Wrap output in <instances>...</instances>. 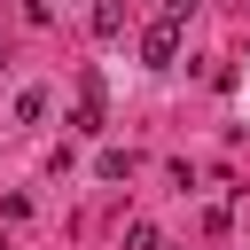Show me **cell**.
<instances>
[{"instance_id": "6", "label": "cell", "mask_w": 250, "mask_h": 250, "mask_svg": "<svg viewBox=\"0 0 250 250\" xmlns=\"http://www.w3.org/2000/svg\"><path fill=\"white\" fill-rule=\"evenodd\" d=\"M156 250H164V242H156Z\"/></svg>"}, {"instance_id": "2", "label": "cell", "mask_w": 250, "mask_h": 250, "mask_svg": "<svg viewBox=\"0 0 250 250\" xmlns=\"http://www.w3.org/2000/svg\"><path fill=\"white\" fill-rule=\"evenodd\" d=\"M94 31L117 39V31H125V0H94Z\"/></svg>"}, {"instance_id": "1", "label": "cell", "mask_w": 250, "mask_h": 250, "mask_svg": "<svg viewBox=\"0 0 250 250\" xmlns=\"http://www.w3.org/2000/svg\"><path fill=\"white\" fill-rule=\"evenodd\" d=\"M141 55H148V62H156V70H164V62H172V55H180V16H156V23H148V31H141Z\"/></svg>"}, {"instance_id": "4", "label": "cell", "mask_w": 250, "mask_h": 250, "mask_svg": "<svg viewBox=\"0 0 250 250\" xmlns=\"http://www.w3.org/2000/svg\"><path fill=\"white\" fill-rule=\"evenodd\" d=\"M94 172H102V180H125V172H133V156H125V148H102V156H94Z\"/></svg>"}, {"instance_id": "3", "label": "cell", "mask_w": 250, "mask_h": 250, "mask_svg": "<svg viewBox=\"0 0 250 250\" xmlns=\"http://www.w3.org/2000/svg\"><path fill=\"white\" fill-rule=\"evenodd\" d=\"M39 117H47V94L23 86V94H16V125H39Z\"/></svg>"}, {"instance_id": "5", "label": "cell", "mask_w": 250, "mask_h": 250, "mask_svg": "<svg viewBox=\"0 0 250 250\" xmlns=\"http://www.w3.org/2000/svg\"><path fill=\"white\" fill-rule=\"evenodd\" d=\"M125 250H156V227H148V219H133V227H125Z\"/></svg>"}]
</instances>
